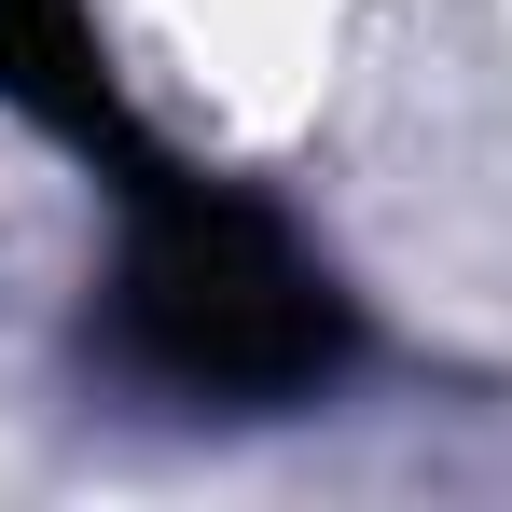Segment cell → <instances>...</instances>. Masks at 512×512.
<instances>
[{"instance_id":"obj_1","label":"cell","mask_w":512,"mask_h":512,"mask_svg":"<svg viewBox=\"0 0 512 512\" xmlns=\"http://www.w3.org/2000/svg\"><path fill=\"white\" fill-rule=\"evenodd\" d=\"M111 346L180 402H305L319 374H346V291L277 208L153 153L125 180Z\"/></svg>"},{"instance_id":"obj_2","label":"cell","mask_w":512,"mask_h":512,"mask_svg":"<svg viewBox=\"0 0 512 512\" xmlns=\"http://www.w3.org/2000/svg\"><path fill=\"white\" fill-rule=\"evenodd\" d=\"M0 111H28L42 139L97 153L111 180L153 167V139H139L125 84H111V56H97V14H84V0H0Z\"/></svg>"}]
</instances>
